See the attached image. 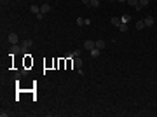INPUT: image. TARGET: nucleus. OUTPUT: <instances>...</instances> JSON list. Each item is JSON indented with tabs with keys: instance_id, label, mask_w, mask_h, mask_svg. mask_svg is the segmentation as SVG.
Here are the masks:
<instances>
[{
	"instance_id": "nucleus-13",
	"label": "nucleus",
	"mask_w": 157,
	"mask_h": 117,
	"mask_svg": "<svg viewBox=\"0 0 157 117\" xmlns=\"http://www.w3.org/2000/svg\"><path fill=\"white\" fill-rule=\"evenodd\" d=\"M126 2H128L129 5H133V7H136V5H138V2H140V0H126Z\"/></svg>"
},
{
	"instance_id": "nucleus-6",
	"label": "nucleus",
	"mask_w": 157,
	"mask_h": 117,
	"mask_svg": "<svg viewBox=\"0 0 157 117\" xmlns=\"http://www.w3.org/2000/svg\"><path fill=\"white\" fill-rule=\"evenodd\" d=\"M110 23L114 24V26H117V28H119V26H121V23H122V21H121V18H112V19H110Z\"/></svg>"
},
{
	"instance_id": "nucleus-17",
	"label": "nucleus",
	"mask_w": 157,
	"mask_h": 117,
	"mask_svg": "<svg viewBox=\"0 0 157 117\" xmlns=\"http://www.w3.org/2000/svg\"><path fill=\"white\" fill-rule=\"evenodd\" d=\"M77 26H84V18H77Z\"/></svg>"
},
{
	"instance_id": "nucleus-19",
	"label": "nucleus",
	"mask_w": 157,
	"mask_h": 117,
	"mask_svg": "<svg viewBox=\"0 0 157 117\" xmlns=\"http://www.w3.org/2000/svg\"><path fill=\"white\" fill-rule=\"evenodd\" d=\"M84 24H86V26H89V24H91V19H89V18L84 19Z\"/></svg>"
},
{
	"instance_id": "nucleus-8",
	"label": "nucleus",
	"mask_w": 157,
	"mask_h": 117,
	"mask_svg": "<svg viewBox=\"0 0 157 117\" xmlns=\"http://www.w3.org/2000/svg\"><path fill=\"white\" fill-rule=\"evenodd\" d=\"M143 28H147V26H145V21H143V19L136 21V30H143Z\"/></svg>"
},
{
	"instance_id": "nucleus-9",
	"label": "nucleus",
	"mask_w": 157,
	"mask_h": 117,
	"mask_svg": "<svg viewBox=\"0 0 157 117\" xmlns=\"http://www.w3.org/2000/svg\"><path fill=\"white\" fill-rule=\"evenodd\" d=\"M105 46H106V42H105V40H96V47H98L99 51L105 49Z\"/></svg>"
},
{
	"instance_id": "nucleus-14",
	"label": "nucleus",
	"mask_w": 157,
	"mask_h": 117,
	"mask_svg": "<svg viewBox=\"0 0 157 117\" xmlns=\"http://www.w3.org/2000/svg\"><path fill=\"white\" fill-rule=\"evenodd\" d=\"M138 5H140V7H147V5H148V0H140Z\"/></svg>"
},
{
	"instance_id": "nucleus-11",
	"label": "nucleus",
	"mask_w": 157,
	"mask_h": 117,
	"mask_svg": "<svg viewBox=\"0 0 157 117\" xmlns=\"http://www.w3.org/2000/svg\"><path fill=\"white\" fill-rule=\"evenodd\" d=\"M30 11L33 12V14H39V12H40V7H39V5H32V7H30Z\"/></svg>"
},
{
	"instance_id": "nucleus-2",
	"label": "nucleus",
	"mask_w": 157,
	"mask_h": 117,
	"mask_svg": "<svg viewBox=\"0 0 157 117\" xmlns=\"http://www.w3.org/2000/svg\"><path fill=\"white\" fill-rule=\"evenodd\" d=\"M94 47H96V42L94 40H86L84 42V49H86V51H91V49H94Z\"/></svg>"
},
{
	"instance_id": "nucleus-1",
	"label": "nucleus",
	"mask_w": 157,
	"mask_h": 117,
	"mask_svg": "<svg viewBox=\"0 0 157 117\" xmlns=\"http://www.w3.org/2000/svg\"><path fill=\"white\" fill-rule=\"evenodd\" d=\"M9 42H11L12 46H16L17 42H19V37H17V33H14V32H11V33H9Z\"/></svg>"
},
{
	"instance_id": "nucleus-21",
	"label": "nucleus",
	"mask_w": 157,
	"mask_h": 117,
	"mask_svg": "<svg viewBox=\"0 0 157 117\" xmlns=\"http://www.w3.org/2000/svg\"><path fill=\"white\" fill-rule=\"evenodd\" d=\"M117 2H126V0H117Z\"/></svg>"
},
{
	"instance_id": "nucleus-20",
	"label": "nucleus",
	"mask_w": 157,
	"mask_h": 117,
	"mask_svg": "<svg viewBox=\"0 0 157 117\" xmlns=\"http://www.w3.org/2000/svg\"><path fill=\"white\" fill-rule=\"evenodd\" d=\"M82 4H84V5H89V4H91V0H80Z\"/></svg>"
},
{
	"instance_id": "nucleus-3",
	"label": "nucleus",
	"mask_w": 157,
	"mask_h": 117,
	"mask_svg": "<svg viewBox=\"0 0 157 117\" xmlns=\"http://www.w3.org/2000/svg\"><path fill=\"white\" fill-rule=\"evenodd\" d=\"M143 21H145V26H152V24L155 23V19H154V16H147V18L143 19Z\"/></svg>"
},
{
	"instance_id": "nucleus-16",
	"label": "nucleus",
	"mask_w": 157,
	"mask_h": 117,
	"mask_svg": "<svg viewBox=\"0 0 157 117\" xmlns=\"http://www.w3.org/2000/svg\"><path fill=\"white\" fill-rule=\"evenodd\" d=\"M119 30H121V32H126V30H128V23H121Z\"/></svg>"
},
{
	"instance_id": "nucleus-5",
	"label": "nucleus",
	"mask_w": 157,
	"mask_h": 117,
	"mask_svg": "<svg viewBox=\"0 0 157 117\" xmlns=\"http://www.w3.org/2000/svg\"><path fill=\"white\" fill-rule=\"evenodd\" d=\"M89 54H91V58H98V56H99V49H98V47H94V49L89 51Z\"/></svg>"
},
{
	"instance_id": "nucleus-12",
	"label": "nucleus",
	"mask_w": 157,
	"mask_h": 117,
	"mask_svg": "<svg viewBox=\"0 0 157 117\" xmlns=\"http://www.w3.org/2000/svg\"><path fill=\"white\" fill-rule=\"evenodd\" d=\"M24 65H26V66H30V65H33V61L30 59V56H28V54H26V58H24Z\"/></svg>"
},
{
	"instance_id": "nucleus-10",
	"label": "nucleus",
	"mask_w": 157,
	"mask_h": 117,
	"mask_svg": "<svg viewBox=\"0 0 157 117\" xmlns=\"http://www.w3.org/2000/svg\"><path fill=\"white\" fill-rule=\"evenodd\" d=\"M121 21L122 23H129V21H131V16H129V14H124V16L121 18Z\"/></svg>"
},
{
	"instance_id": "nucleus-15",
	"label": "nucleus",
	"mask_w": 157,
	"mask_h": 117,
	"mask_svg": "<svg viewBox=\"0 0 157 117\" xmlns=\"http://www.w3.org/2000/svg\"><path fill=\"white\" fill-rule=\"evenodd\" d=\"M91 7H99V0H91V4H89Z\"/></svg>"
},
{
	"instance_id": "nucleus-18",
	"label": "nucleus",
	"mask_w": 157,
	"mask_h": 117,
	"mask_svg": "<svg viewBox=\"0 0 157 117\" xmlns=\"http://www.w3.org/2000/svg\"><path fill=\"white\" fill-rule=\"evenodd\" d=\"M58 65H59V68H63V66H65V59L61 58V59H59V61H58Z\"/></svg>"
},
{
	"instance_id": "nucleus-4",
	"label": "nucleus",
	"mask_w": 157,
	"mask_h": 117,
	"mask_svg": "<svg viewBox=\"0 0 157 117\" xmlns=\"http://www.w3.org/2000/svg\"><path fill=\"white\" fill-rule=\"evenodd\" d=\"M73 66H75V68H82V58L75 56V58H73Z\"/></svg>"
},
{
	"instance_id": "nucleus-7",
	"label": "nucleus",
	"mask_w": 157,
	"mask_h": 117,
	"mask_svg": "<svg viewBox=\"0 0 157 117\" xmlns=\"http://www.w3.org/2000/svg\"><path fill=\"white\" fill-rule=\"evenodd\" d=\"M51 11V5L49 4H44V5H40V12H44V14H47V12Z\"/></svg>"
}]
</instances>
